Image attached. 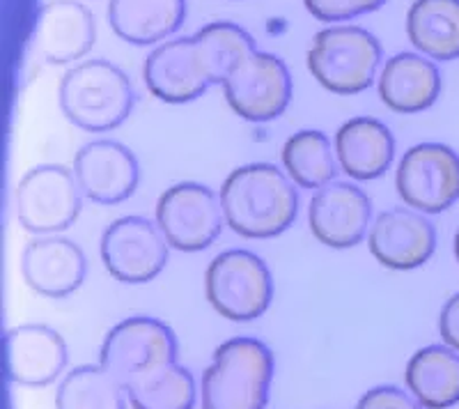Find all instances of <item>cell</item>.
<instances>
[{
  "instance_id": "1",
  "label": "cell",
  "mask_w": 459,
  "mask_h": 409,
  "mask_svg": "<svg viewBox=\"0 0 459 409\" xmlns=\"http://www.w3.org/2000/svg\"><path fill=\"white\" fill-rule=\"evenodd\" d=\"M225 226L246 239H273L299 214L297 184L273 163H246L225 178L219 191Z\"/></svg>"
},
{
  "instance_id": "2",
  "label": "cell",
  "mask_w": 459,
  "mask_h": 409,
  "mask_svg": "<svg viewBox=\"0 0 459 409\" xmlns=\"http://www.w3.org/2000/svg\"><path fill=\"white\" fill-rule=\"evenodd\" d=\"M272 350L257 338H230L216 347L203 375V409H264L273 382Z\"/></svg>"
},
{
  "instance_id": "3",
  "label": "cell",
  "mask_w": 459,
  "mask_h": 409,
  "mask_svg": "<svg viewBox=\"0 0 459 409\" xmlns=\"http://www.w3.org/2000/svg\"><path fill=\"white\" fill-rule=\"evenodd\" d=\"M134 88L108 60H85L63 76L60 109L74 126L90 134L113 132L134 109Z\"/></svg>"
},
{
  "instance_id": "4",
  "label": "cell",
  "mask_w": 459,
  "mask_h": 409,
  "mask_svg": "<svg viewBox=\"0 0 459 409\" xmlns=\"http://www.w3.org/2000/svg\"><path fill=\"white\" fill-rule=\"evenodd\" d=\"M308 72L333 95H359L375 83L381 44L360 26H329L319 30L306 56Z\"/></svg>"
},
{
  "instance_id": "5",
  "label": "cell",
  "mask_w": 459,
  "mask_h": 409,
  "mask_svg": "<svg viewBox=\"0 0 459 409\" xmlns=\"http://www.w3.org/2000/svg\"><path fill=\"white\" fill-rule=\"evenodd\" d=\"M204 292L212 309L225 320H257L273 301L272 269L257 253L230 248L209 263Z\"/></svg>"
},
{
  "instance_id": "6",
  "label": "cell",
  "mask_w": 459,
  "mask_h": 409,
  "mask_svg": "<svg viewBox=\"0 0 459 409\" xmlns=\"http://www.w3.org/2000/svg\"><path fill=\"white\" fill-rule=\"evenodd\" d=\"M83 198L74 170L42 163L16 184L14 214L19 226L30 235H60L79 219Z\"/></svg>"
},
{
  "instance_id": "7",
  "label": "cell",
  "mask_w": 459,
  "mask_h": 409,
  "mask_svg": "<svg viewBox=\"0 0 459 409\" xmlns=\"http://www.w3.org/2000/svg\"><path fill=\"white\" fill-rule=\"evenodd\" d=\"M157 226L175 251H204L225 226L221 196L200 182L172 184L157 200Z\"/></svg>"
},
{
  "instance_id": "8",
  "label": "cell",
  "mask_w": 459,
  "mask_h": 409,
  "mask_svg": "<svg viewBox=\"0 0 459 409\" xmlns=\"http://www.w3.org/2000/svg\"><path fill=\"white\" fill-rule=\"evenodd\" d=\"M402 203L423 214H441L459 200V154L444 143H418L397 163Z\"/></svg>"
},
{
  "instance_id": "9",
  "label": "cell",
  "mask_w": 459,
  "mask_h": 409,
  "mask_svg": "<svg viewBox=\"0 0 459 409\" xmlns=\"http://www.w3.org/2000/svg\"><path fill=\"white\" fill-rule=\"evenodd\" d=\"M228 106L248 122H272L292 100V76L278 56L248 53L221 83Z\"/></svg>"
},
{
  "instance_id": "10",
  "label": "cell",
  "mask_w": 459,
  "mask_h": 409,
  "mask_svg": "<svg viewBox=\"0 0 459 409\" xmlns=\"http://www.w3.org/2000/svg\"><path fill=\"white\" fill-rule=\"evenodd\" d=\"M101 263L120 283H150L166 269L170 244L157 221L145 216H122L104 231L100 241Z\"/></svg>"
},
{
  "instance_id": "11",
  "label": "cell",
  "mask_w": 459,
  "mask_h": 409,
  "mask_svg": "<svg viewBox=\"0 0 459 409\" xmlns=\"http://www.w3.org/2000/svg\"><path fill=\"white\" fill-rule=\"evenodd\" d=\"M172 361H178V338L166 322L150 315H134L117 322L101 343L100 363L122 387Z\"/></svg>"
},
{
  "instance_id": "12",
  "label": "cell",
  "mask_w": 459,
  "mask_h": 409,
  "mask_svg": "<svg viewBox=\"0 0 459 409\" xmlns=\"http://www.w3.org/2000/svg\"><path fill=\"white\" fill-rule=\"evenodd\" d=\"M143 79L152 95L166 104H188L216 85L195 35L170 39L154 48L143 65Z\"/></svg>"
},
{
  "instance_id": "13",
  "label": "cell",
  "mask_w": 459,
  "mask_h": 409,
  "mask_svg": "<svg viewBox=\"0 0 459 409\" xmlns=\"http://www.w3.org/2000/svg\"><path fill=\"white\" fill-rule=\"evenodd\" d=\"M368 248L381 267L411 272L423 267L437 251V228L423 212L393 207L372 221Z\"/></svg>"
},
{
  "instance_id": "14",
  "label": "cell",
  "mask_w": 459,
  "mask_h": 409,
  "mask_svg": "<svg viewBox=\"0 0 459 409\" xmlns=\"http://www.w3.org/2000/svg\"><path fill=\"white\" fill-rule=\"evenodd\" d=\"M315 239L329 248H351L366 239L372 226V200L351 182H331L315 191L308 204Z\"/></svg>"
},
{
  "instance_id": "15",
  "label": "cell",
  "mask_w": 459,
  "mask_h": 409,
  "mask_svg": "<svg viewBox=\"0 0 459 409\" xmlns=\"http://www.w3.org/2000/svg\"><path fill=\"white\" fill-rule=\"evenodd\" d=\"M74 178L88 200L120 204L134 196L141 179L136 154L117 141H92L74 157Z\"/></svg>"
},
{
  "instance_id": "16",
  "label": "cell",
  "mask_w": 459,
  "mask_h": 409,
  "mask_svg": "<svg viewBox=\"0 0 459 409\" xmlns=\"http://www.w3.org/2000/svg\"><path fill=\"white\" fill-rule=\"evenodd\" d=\"M22 274L28 288L47 300H65L83 285L88 260L76 241L42 235L28 241L22 253Z\"/></svg>"
},
{
  "instance_id": "17",
  "label": "cell",
  "mask_w": 459,
  "mask_h": 409,
  "mask_svg": "<svg viewBox=\"0 0 459 409\" xmlns=\"http://www.w3.org/2000/svg\"><path fill=\"white\" fill-rule=\"evenodd\" d=\"M97 42V23L83 3L48 0L32 30V48L44 63L69 65L85 58Z\"/></svg>"
},
{
  "instance_id": "18",
  "label": "cell",
  "mask_w": 459,
  "mask_h": 409,
  "mask_svg": "<svg viewBox=\"0 0 459 409\" xmlns=\"http://www.w3.org/2000/svg\"><path fill=\"white\" fill-rule=\"evenodd\" d=\"M7 375L14 384L44 388L67 366V343L47 325H19L5 334Z\"/></svg>"
},
{
  "instance_id": "19",
  "label": "cell",
  "mask_w": 459,
  "mask_h": 409,
  "mask_svg": "<svg viewBox=\"0 0 459 409\" xmlns=\"http://www.w3.org/2000/svg\"><path fill=\"white\" fill-rule=\"evenodd\" d=\"M333 147L340 170L354 182L381 178L395 159V138L377 117H351L340 125Z\"/></svg>"
},
{
  "instance_id": "20",
  "label": "cell",
  "mask_w": 459,
  "mask_h": 409,
  "mask_svg": "<svg viewBox=\"0 0 459 409\" xmlns=\"http://www.w3.org/2000/svg\"><path fill=\"white\" fill-rule=\"evenodd\" d=\"M379 97L393 113H423L441 95V74L420 53H397L379 74Z\"/></svg>"
},
{
  "instance_id": "21",
  "label": "cell",
  "mask_w": 459,
  "mask_h": 409,
  "mask_svg": "<svg viewBox=\"0 0 459 409\" xmlns=\"http://www.w3.org/2000/svg\"><path fill=\"white\" fill-rule=\"evenodd\" d=\"M186 0H110L108 23L120 39L136 47L159 44L179 30Z\"/></svg>"
},
{
  "instance_id": "22",
  "label": "cell",
  "mask_w": 459,
  "mask_h": 409,
  "mask_svg": "<svg viewBox=\"0 0 459 409\" xmlns=\"http://www.w3.org/2000/svg\"><path fill=\"white\" fill-rule=\"evenodd\" d=\"M404 382L425 409L455 407L459 403V352L448 345H428L413 352Z\"/></svg>"
},
{
  "instance_id": "23",
  "label": "cell",
  "mask_w": 459,
  "mask_h": 409,
  "mask_svg": "<svg viewBox=\"0 0 459 409\" xmlns=\"http://www.w3.org/2000/svg\"><path fill=\"white\" fill-rule=\"evenodd\" d=\"M407 35L425 58L441 63L459 58V0H413Z\"/></svg>"
},
{
  "instance_id": "24",
  "label": "cell",
  "mask_w": 459,
  "mask_h": 409,
  "mask_svg": "<svg viewBox=\"0 0 459 409\" xmlns=\"http://www.w3.org/2000/svg\"><path fill=\"white\" fill-rule=\"evenodd\" d=\"M282 170L301 189L317 191L335 182L338 159L329 136L317 129H301L292 134L282 145Z\"/></svg>"
},
{
  "instance_id": "25",
  "label": "cell",
  "mask_w": 459,
  "mask_h": 409,
  "mask_svg": "<svg viewBox=\"0 0 459 409\" xmlns=\"http://www.w3.org/2000/svg\"><path fill=\"white\" fill-rule=\"evenodd\" d=\"M125 391L134 409H194L198 398L194 375L178 361L129 379Z\"/></svg>"
},
{
  "instance_id": "26",
  "label": "cell",
  "mask_w": 459,
  "mask_h": 409,
  "mask_svg": "<svg viewBox=\"0 0 459 409\" xmlns=\"http://www.w3.org/2000/svg\"><path fill=\"white\" fill-rule=\"evenodd\" d=\"M126 391L104 366H79L69 370L56 394L57 409H126Z\"/></svg>"
},
{
  "instance_id": "27",
  "label": "cell",
  "mask_w": 459,
  "mask_h": 409,
  "mask_svg": "<svg viewBox=\"0 0 459 409\" xmlns=\"http://www.w3.org/2000/svg\"><path fill=\"white\" fill-rule=\"evenodd\" d=\"M195 39H198L204 56H207L216 85L223 83L225 76H228L248 53L255 51L253 37L241 26L230 22L207 23V26L200 28V30L195 32Z\"/></svg>"
},
{
  "instance_id": "28",
  "label": "cell",
  "mask_w": 459,
  "mask_h": 409,
  "mask_svg": "<svg viewBox=\"0 0 459 409\" xmlns=\"http://www.w3.org/2000/svg\"><path fill=\"white\" fill-rule=\"evenodd\" d=\"M310 14L324 23L351 22L386 5V0H303Z\"/></svg>"
},
{
  "instance_id": "29",
  "label": "cell",
  "mask_w": 459,
  "mask_h": 409,
  "mask_svg": "<svg viewBox=\"0 0 459 409\" xmlns=\"http://www.w3.org/2000/svg\"><path fill=\"white\" fill-rule=\"evenodd\" d=\"M354 409H425L411 394L397 387H375L360 396Z\"/></svg>"
},
{
  "instance_id": "30",
  "label": "cell",
  "mask_w": 459,
  "mask_h": 409,
  "mask_svg": "<svg viewBox=\"0 0 459 409\" xmlns=\"http://www.w3.org/2000/svg\"><path fill=\"white\" fill-rule=\"evenodd\" d=\"M438 334L444 338V345L459 352V292L453 294L438 313Z\"/></svg>"
},
{
  "instance_id": "31",
  "label": "cell",
  "mask_w": 459,
  "mask_h": 409,
  "mask_svg": "<svg viewBox=\"0 0 459 409\" xmlns=\"http://www.w3.org/2000/svg\"><path fill=\"white\" fill-rule=\"evenodd\" d=\"M455 257H457V263H459V231L457 235H455Z\"/></svg>"
}]
</instances>
